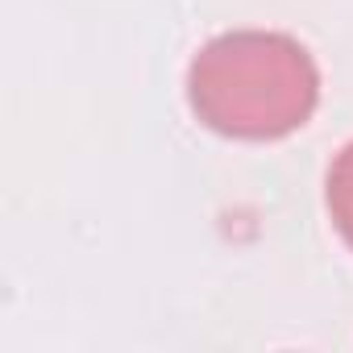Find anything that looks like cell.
Masks as SVG:
<instances>
[{
	"instance_id": "cell-1",
	"label": "cell",
	"mask_w": 353,
	"mask_h": 353,
	"mask_svg": "<svg viewBox=\"0 0 353 353\" xmlns=\"http://www.w3.org/2000/svg\"><path fill=\"white\" fill-rule=\"evenodd\" d=\"M192 112L237 141H274L307 125L320 104V71L291 34L233 30L200 46L188 67Z\"/></svg>"
},
{
	"instance_id": "cell-2",
	"label": "cell",
	"mask_w": 353,
	"mask_h": 353,
	"mask_svg": "<svg viewBox=\"0 0 353 353\" xmlns=\"http://www.w3.org/2000/svg\"><path fill=\"white\" fill-rule=\"evenodd\" d=\"M324 196H328V216L336 225V233L345 237V245L353 250V141L332 158L328 166V183H324Z\"/></svg>"
}]
</instances>
